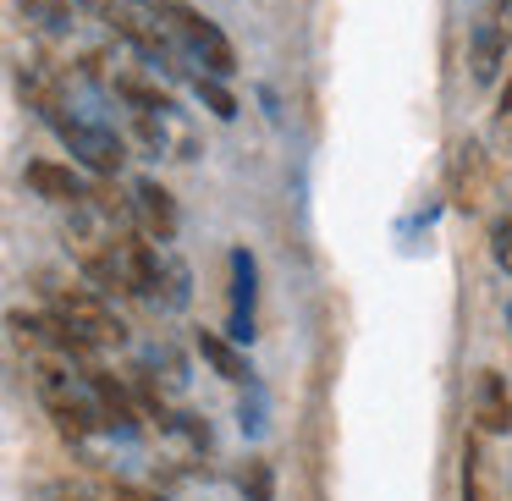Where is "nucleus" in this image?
Segmentation results:
<instances>
[{
  "label": "nucleus",
  "instance_id": "1",
  "mask_svg": "<svg viewBox=\"0 0 512 501\" xmlns=\"http://www.w3.org/2000/svg\"><path fill=\"white\" fill-rule=\"evenodd\" d=\"M149 12L166 17V23L177 28V39L193 50V61H204V67H210L215 78H232V72H237V50H232V39H226L204 12H193L188 0H149Z\"/></svg>",
  "mask_w": 512,
  "mask_h": 501
},
{
  "label": "nucleus",
  "instance_id": "2",
  "mask_svg": "<svg viewBox=\"0 0 512 501\" xmlns=\"http://www.w3.org/2000/svg\"><path fill=\"white\" fill-rule=\"evenodd\" d=\"M34 391H39V402L50 408V419H56V430L67 435V441H83V435L100 424V408L89 402L94 391L83 397L78 380H72L61 364H34Z\"/></svg>",
  "mask_w": 512,
  "mask_h": 501
},
{
  "label": "nucleus",
  "instance_id": "3",
  "mask_svg": "<svg viewBox=\"0 0 512 501\" xmlns=\"http://www.w3.org/2000/svg\"><path fill=\"white\" fill-rule=\"evenodd\" d=\"M50 127L61 133V144L72 149V160H83V166L94 171V177H116L127 160V144L111 133V127H94V122H78V116H50Z\"/></svg>",
  "mask_w": 512,
  "mask_h": 501
},
{
  "label": "nucleus",
  "instance_id": "4",
  "mask_svg": "<svg viewBox=\"0 0 512 501\" xmlns=\"http://www.w3.org/2000/svg\"><path fill=\"white\" fill-rule=\"evenodd\" d=\"M446 199H452V210L463 215H479L490 199V155L479 149V138H463V144L452 149V166H446Z\"/></svg>",
  "mask_w": 512,
  "mask_h": 501
},
{
  "label": "nucleus",
  "instance_id": "5",
  "mask_svg": "<svg viewBox=\"0 0 512 501\" xmlns=\"http://www.w3.org/2000/svg\"><path fill=\"white\" fill-rule=\"evenodd\" d=\"M50 309H56L61 320H72L89 342H100V347H122L127 342V325L116 320V314L105 309L89 287H56V292H50Z\"/></svg>",
  "mask_w": 512,
  "mask_h": 501
},
{
  "label": "nucleus",
  "instance_id": "6",
  "mask_svg": "<svg viewBox=\"0 0 512 501\" xmlns=\"http://www.w3.org/2000/svg\"><path fill=\"white\" fill-rule=\"evenodd\" d=\"M226 270H232V292H226V336L254 342V325H259V259L248 254V248H232V254H226Z\"/></svg>",
  "mask_w": 512,
  "mask_h": 501
},
{
  "label": "nucleus",
  "instance_id": "7",
  "mask_svg": "<svg viewBox=\"0 0 512 501\" xmlns=\"http://www.w3.org/2000/svg\"><path fill=\"white\" fill-rule=\"evenodd\" d=\"M474 430L479 435H512V386L496 369L474 375Z\"/></svg>",
  "mask_w": 512,
  "mask_h": 501
},
{
  "label": "nucleus",
  "instance_id": "8",
  "mask_svg": "<svg viewBox=\"0 0 512 501\" xmlns=\"http://www.w3.org/2000/svg\"><path fill=\"white\" fill-rule=\"evenodd\" d=\"M83 386L94 391V408H100V424H105V430L138 435V408H133V397L116 386V375H105L100 364H89V369H83Z\"/></svg>",
  "mask_w": 512,
  "mask_h": 501
},
{
  "label": "nucleus",
  "instance_id": "9",
  "mask_svg": "<svg viewBox=\"0 0 512 501\" xmlns=\"http://www.w3.org/2000/svg\"><path fill=\"white\" fill-rule=\"evenodd\" d=\"M23 182H28V193H39V199H50V204H83V193H89L78 182V171L61 166V160H28Z\"/></svg>",
  "mask_w": 512,
  "mask_h": 501
},
{
  "label": "nucleus",
  "instance_id": "10",
  "mask_svg": "<svg viewBox=\"0 0 512 501\" xmlns=\"http://www.w3.org/2000/svg\"><path fill=\"white\" fill-rule=\"evenodd\" d=\"M199 358H204V364H210L221 380H232V386H254V369H248V353L237 347V336L199 331Z\"/></svg>",
  "mask_w": 512,
  "mask_h": 501
},
{
  "label": "nucleus",
  "instance_id": "11",
  "mask_svg": "<svg viewBox=\"0 0 512 501\" xmlns=\"http://www.w3.org/2000/svg\"><path fill=\"white\" fill-rule=\"evenodd\" d=\"M133 204H138V215H144V232L149 237H160V243H171V237H177V199H171L166 188H160L155 177H144L133 188Z\"/></svg>",
  "mask_w": 512,
  "mask_h": 501
},
{
  "label": "nucleus",
  "instance_id": "12",
  "mask_svg": "<svg viewBox=\"0 0 512 501\" xmlns=\"http://www.w3.org/2000/svg\"><path fill=\"white\" fill-rule=\"evenodd\" d=\"M501 56H507V28H501L496 17H490V23H479L474 50H468V67H474V83H496Z\"/></svg>",
  "mask_w": 512,
  "mask_h": 501
},
{
  "label": "nucleus",
  "instance_id": "13",
  "mask_svg": "<svg viewBox=\"0 0 512 501\" xmlns=\"http://www.w3.org/2000/svg\"><path fill=\"white\" fill-rule=\"evenodd\" d=\"M193 94H199V105L210 116H221V122H232V116H237V94L226 89L215 72H199V78H193Z\"/></svg>",
  "mask_w": 512,
  "mask_h": 501
},
{
  "label": "nucleus",
  "instance_id": "14",
  "mask_svg": "<svg viewBox=\"0 0 512 501\" xmlns=\"http://www.w3.org/2000/svg\"><path fill=\"white\" fill-rule=\"evenodd\" d=\"M17 6H23V17L28 23L39 28V34H67V6H61V0H17Z\"/></svg>",
  "mask_w": 512,
  "mask_h": 501
},
{
  "label": "nucleus",
  "instance_id": "15",
  "mask_svg": "<svg viewBox=\"0 0 512 501\" xmlns=\"http://www.w3.org/2000/svg\"><path fill=\"white\" fill-rule=\"evenodd\" d=\"M237 485H243L248 501H276V474H270L265 457H248L243 474H237Z\"/></svg>",
  "mask_w": 512,
  "mask_h": 501
},
{
  "label": "nucleus",
  "instance_id": "16",
  "mask_svg": "<svg viewBox=\"0 0 512 501\" xmlns=\"http://www.w3.org/2000/svg\"><path fill=\"white\" fill-rule=\"evenodd\" d=\"M463 501H490L485 496V457H479L474 435L463 441Z\"/></svg>",
  "mask_w": 512,
  "mask_h": 501
},
{
  "label": "nucleus",
  "instance_id": "17",
  "mask_svg": "<svg viewBox=\"0 0 512 501\" xmlns=\"http://www.w3.org/2000/svg\"><path fill=\"white\" fill-rule=\"evenodd\" d=\"M265 408H270L265 386L254 380V386H248V397L237 402V424H243V435H265Z\"/></svg>",
  "mask_w": 512,
  "mask_h": 501
},
{
  "label": "nucleus",
  "instance_id": "18",
  "mask_svg": "<svg viewBox=\"0 0 512 501\" xmlns=\"http://www.w3.org/2000/svg\"><path fill=\"white\" fill-rule=\"evenodd\" d=\"M490 254H496V265L512 276V215H501L496 232H490Z\"/></svg>",
  "mask_w": 512,
  "mask_h": 501
},
{
  "label": "nucleus",
  "instance_id": "19",
  "mask_svg": "<svg viewBox=\"0 0 512 501\" xmlns=\"http://www.w3.org/2000/svg\"><path fill=\"white\" fill-rule=\"evenodd\" d=\"M171 430H182L193 446H199V452H210V424H204L199 413H177V424H171Z\"/></svg>",
  "mask_w": 512,
  "mask_h": 501
},
{
  "label": "nucleus",
  "instance_id": "20",
  "mask_svg": "<svg viewBox=\"0 0 512 501\" xmlns=\"http://www.w3.org/2000/svg\"><path fill=\"white\" fill-rule=\"evenodd\" d=\"M45 501H94V490L72 485V479H56V485H45Z\"/></svg>",
  "mask_w": 512,
  "mask_h": 501
},
{
  "label": "nucleus",
  "instance_id": "21",
  "mask_svg": "<svg viewBox=\"0 0 512 501\" xmlns=\"http://www.w3.org/2000/svg\"><path fill=\"white\" fill-rule=\"evenodd\" d=\"M116 501H166V496H149V490H138V485H116Z\"/></svg>",
  "mask_w": 512,
  "mask_h": 501
},
{
  "label": "nucleus",
  "instance_id": "22",
  "mask_svg": "<svg viewBox=\"0 0 512 501\" xmlns=\"http://www.w3.org/2000/svg\"><path fill=\"white\" fill-rule=\"evenodd\" d=\"M507 116H512V78L501 83V111H496V122H507Z\"/></svg>",
  "mask_w": 512,
  "mask_h": 501
},
{
  "label": "nucleus",
  "instance_id": "23",
  "mask_svg": "<svg viewBox=\"0 0 512 501\" xmlns=\"http://www.w3.org/2000/svg\"><path fill=\"white\" fill-rule=\"evenodd\" d=\"M496 133H501V144L512 149V116H507V122H496Z\"/></svg>",
  "mask_w": 512,
  "mask_h": 501
},
{
  "label": "nucleus",
  "instance_id": "24",
  "mask_svg": "<svg viewBox=\"0 0 512 501\" xmlns=\"http://www.w3.org/2000/svg\"><path fill=\"white\" fill-rule=\"evenodd\" d=\"M507 331H512V303H507Z\"/></svg>",
  "mask_w": 512,
  "mask_h": 501
},
{
  "label": "nucleus",
  "instance_id": "25",
  "mask_svg": "<svg viewBox=\"0 0 512 501\" xmlns=\"http://www.w3.org/2000/svg\"><path fill=\"white\" fill-rule=\"evenodd\" d=\"M507 485H512V463H507Z\"/></svg>",
  "mask_w": 512,
  "mask_h": 501
}]
</instances>
